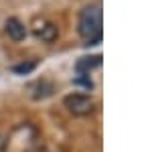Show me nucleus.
<instances>
[{"mask_svg": "<svg viewBox=\"0 0 152 152\" xmlns=\"http://www.w3.org/2000/svg\"><path fill=\"white\" fill-rule=\"evenodd\" d=\"M77 33L85 45H97L102 41V4L99 2L87 4L79 12Z\"/></svg>", "mask_w": 152, "mask_h": 152, "instance_id": "1", "label": "nucleus"}, {"mask_svg": "<svg viewBox=\"0 0 152 152\" xmlns=\"http://www.w3.org/2000/svg\"><path fill=\"white\" fill-rule=\"evenodd\" d=\"M65 107L69 110L73 116H89L94 112V99L85 94H71L63 99Z\"/></svg>", "mask_w": 152, "mask_h": 152, "instance_id": "2", "label": "nucleus"}, {"mask_svg": "<svg viewBox=\"0 0 152 152\" xmlns=\"http://www.w3.org/2000/svg\"><path fill=\"white\" fill-rule=\"evenodd\" d=\"M33 33H35V37L41 39L43 43H53V41H57V37H59L57 24H53L51 20H45V18H37L35 20Z\"/></svg>", "mask_w": 152, "mask_h": 152, "instance_id": "3", "label": "nucleus"}, {"mask_svg": "<svg viewBox=\"0 0 152 152\" xmlns=\"http://www.w3.org/2000/svg\"><path fill=\"white\" fill-rule=\"evenodd\" d=\"M4 31H6V35L10 37L12 41H23L24 37H26V26H24L23 20H18L16 16H12V18H8L6 23H4Z\"/></svg>", "mask_w": 152, "mask_h": 152, "instance_id": "4", "label": "nucleus"}, {"mask_svg": "<svg viewBox=\"0 0 152 152\" xmlns=\"http://www.w3.org/2000/svg\"><path fill=\"white\" fill-rule=\"evenodd\" d=\"M99 63H102V57H99V55L81 57L77 63H75V71H77L79 75H89V71L95 69V67H99Z\"/></svg>", "mask_w": 152, "mask_h": 152, "instance_id": "5", "label": "nucleus"}, {"mask_svg": "<svg viewBox=\"0 0 152 152\" xmlns=\"http://www.w3.org/2000/svg\"><path fill=\"white\" fill-rule=\"evenodd\" d=\"M35 65H37L35 61H31V63H23V65H14V67H12V71L23 75V73H28V71H33V69H35Z\"/></svg>", "mask_w": 152, "mask_h": 152, "instance_id": "6", "label": "nucleus"}, {"mask_svg": "<svg viewBox=\"0 0 152 152\" xmlns=\"http://www.w3.org/2000/svg\"><path fill=\"white\" fill-rule=\"evenodd\" d=\"M4 148H6V138H4V136L0 134V152L4 150Z\"/></svg>", "mask_w": 152, "mask_h": 152, "instance_id": "7", "label": "nucleus"}]
</instances>
